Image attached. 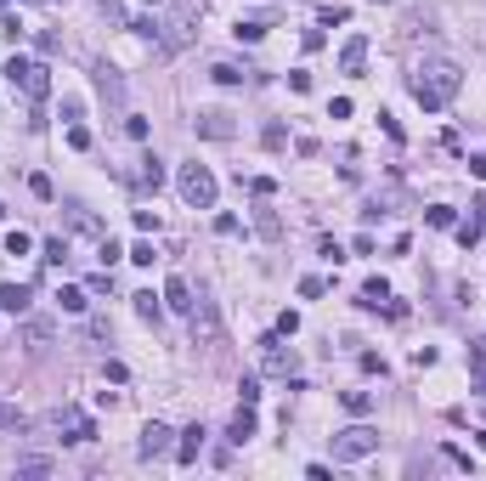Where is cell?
I'll return each instance as SVG.
<instances>
[{
  "label": "cell",
  "instance_id": "cell-22",
  "mask_svg": "<svg viewBox=\"0 0 486 481\" xmlns=\"http://www.w3.org/2000/svg\"><path fill=\"white\" fill-rule=\"evenodd\" d=\"M254 227H260V238H266V243H277V238H283V221H277L272 210H260V216H254Z\"/></svg>",
  "mask_w": 486,
  "mask_h": 481
},
{
  "label": "cell",
  "instance_id": "cell-9",
  "mask_svg": "<svg viewBox=\"0 0 486 481\" xmlns=\"http://www.w3.org/2000/svg\"><path fill=\"white\" fill-rule=\"evenodd\" d=\"M362 63H368V34H351L339 46V74H362Z\"/></svg>",
  "mask_w": 486,
  "mask_h": 481
},
{
  "label": "cell",
  "instance_id": "cell-20",
  "mask_svg": "<svg viewBox=\"0 0 486 481\" xmlns=\"http://www.w3.org/2000/svg\"><path fill=\"white\" fill-rule=\"evenodd\" d=\"M96 91H102V96H119V91H125L119 69H108V63H102V69H96Z\"/></svg>",
  "mask_w": 486,
  "mask_h": 481
},
{
  "label": "cell",
  "instance_id": "cell-3",
  "mask_svg": "<svg viewBox=\"0 0 486 481\" xmlns=\"http://www.w3.org/2000/svg\"><path fill=\"white\" fill-rule=\"evenodd\" d=\"M215 176L204 170V164H181V198L192 204V210H215Z\"/></svg>",
  "mask_w": 486,
  "mask_h": 481
},
{
  "label": "cell",
  "instance_id": "cell-2",
  "mask_svg": "<svg viewBox=\"0 0 486 481\" xmlns=\"http://www.w3.org/2000/svg\"><path fill=\"white\" fill-rule=\"evenodd\" d=\"M368 453H379V430H373V425H345V430L334 436V465H356V459H368Z\"/></svg>",
  "mask_w": 486,
  "mask_h": 481
},
{
  "label": "cell",
  "instance_id": "cell-11",
  "mask_svg": "<svg viewBox=\"0 0 486 481\" xmlns=\"http://www.w3.org/2000/svg\"><path fill=\"white\" fill-rule=\"evenodd\" d=\"M0 312L6 318H23L29 312V283H0Z\"/></svg>",
  "mask_w": 486,
  "mask_h": 481
},
{
  "label": "cell",
  "instance_id": "cell-12",
  "mask_svg": "<svg viewBox=\"0 0 486 481\" xmlns=\"http://www.w3.org/2000/svg\"><path fill=\"white\" fill-rule=\"evenodd\" d=\"M198 453H204V425L181 430V442H175V459H181V465H198Z\"/></svg>",
  "mask_w": 486,
  "mask_h": 481
},
{
  "label": "cell",
  "instance_id": "cell-7",
  "mask_svg": "<svg viewBox=\"0 0 486 481\" xmlns=\"http://www.w3.org/2000/svg\"><path fill=\"white\" fill-rule=\"evenodd\" d=\"M170 436H175V430L153 419V425L142 430V442H136V453H142V459H164V453H175V442H170Z\"/></svg>",
  "mask_w": 486,
  "mask_h": 481
},
{
  "label": "cell",
  "instance_id": "cell-23",
  "mask_svg": "<svg viewBox=\"0 0 486 481\" xmlns=\"http://www.w3.org/2000/svg\"><path fill=\"white\" fill-rule=\"evenodd\" d=\"M0 249H6V255H29V249H34V238L17 227V233H6V238H0Z\"/></svg>",
  "mask_w": 486,
  "mask_h": 481
},
{
  "label": "cell",
  "instance_id": "cell-26",
  "mask_svg": "<svg viewBox=\"0 0 486 481\" xmlns=\"http://www.w3.org/2000/svg\"><path fill=\"white\" fill-rule=\"evenodd\" d=\"M23 334L40 345V340H51V323H46V318H29V323H23Z\"/></svg>",
  "mask_w": 486,
  "mask_h": 481
},
{
  "label": "cell",
  "instance_id": "cell-32",
  "mask_svg": "<svg viewBox=\"0 0 486 481\" xmlns=\"http://www.w3.org/2000/svg\"><path fill=\"white\" fill-rule=\"evenodd\" d=\"M68 148H80V153L91 148V131H85V125H68Z\"/></svg>",
  "mask_w": 486,
  "mask_h": 481
},
{
  "label": "cell",
  "instance_id": "cell-15",
  "mask_svg": "<svg viewBox=\"0 0 486 481\" xmlns=\"http://www.w3.org/2000/svg\"><path fill=\"white\" fill-rule=\"evenodd\" d=\"M57 300H63V312L85 318V306H91V289H74V283H63V289H57Z\"/></svg>",
  "mask_w": 486,
  "mask_h": 481
},
{
  "label": "cell",
  "instance_id": "cell-1",
  "mask_svg": "<svg viewBox=\"0 0 486 481\" xmlns=\"http://www.w3.org/2000/svg\"><path fill=\"white\" fill-rule=\"evenodd\" d=\"M458 85H464V69L458 63H430V69H418L407 91H413V102L424 108V113H441L453 96H458Z\"/></svg>",
  "mask_w": 486,
  "mask_h": 481
},
{
  "label": "cell",
  "instance_id": "cell-29",
  "mask_svg": "<svg viewBox=\"0 0 486 481\" xmlns=\"http://www.w3.org/2000/svg\"><path fill=\"white\" fill-rule=\"evenodd\" d=\"M277 334L294 340V334H300V312H283V318H277Z\"/></svg>",
  "mask_w": 486,
  "mask_h": 481
},
{
  "label": "cell",
  "instance_id": "cell-33",
  "mask_svg": "<svg viewBox=\"0 0 486 481\" xmlns=\"http://www.w3.org/2000/svg\"><path fill=\"white\" fill-rule=\"evenodd\" d=\"M328 119H351V96H334L328 102Z\"/></svg>",
  "mask_w": 486,
  "mask_h": 481
},
{
  "label": "cell",
  "instance_id": "cell-36",
  "mask_svg": "<svg viewBox=\"0 0 486 481\" xmlns=\"http://www.w3.org/2000/svg\"><path fill=\"white\" fill-rule=\"evenodd\" d=\"M46 6H57V0H46Z\"/></svg>",
  "mask_w": 486,
  "mask_h": 481
},
{
  "label": "cell",
  "instance_id": "cell-27",
  "mask_svg": "<svg viewBox=\"0 0 486 481\" xmlns=\"http://www.w3.org/2000/svg\"><path fill=\"white\" fill-rule=\"evenodd\" d=\"M272 23H260V17H249V23H238V40H260Z\"/></svg>",
  "mask_w": 486,
  "mask_h": 481
},
{
  "label": "cell",
  "instance_id": "cell-14",
  "mask_svg": "<svg viewBox=\"0 0 486 481\" xmlns=\"http://www.w3.org/2000/svg\"><path fill=\"white\" fill-rule=\"evenodd\" d=\"M164 306H170V312H192V289H187V278H170V283H164Z\"/></svg>",
  "mask_w": 486,
  "mask_h": 481
},
{
  "label": "cell",
  "instance_id": "cell-16",
  "mask_svg": "<svg viewBox=\"0 0 486 481\" xmlns=\"http://www.w3.org/2000/svg\"><path fill=\"white\" fill-rule=\"evenodd\" d=\"M130 300H136V318H142V323H159L164 318V306H159L164 295H153V289H142V295H130Z\"/></svg>",
  "mask_w": 486,
  "mask_h": 481
},
{
  "label": "cell",
  "instance_id": "cell-4",
  "mask_svg": "<svg viewBox=\"0 0 486 481\" xmlns=\"http://www.w3.org/2000/svg\"><path fill=\"white\" fill-rule=\"evenodd\" d=\"M6 80L23 85L34 102H46V96H51V80H46V69H40V63H29V57H11V63H6Z\"/></svg>",
  "mask_w": 486,
  "mask_h": 481
},
{
  "label": "cell",
  "instance_id": "cell-38",
  "mask_svg": "<svg viewBox=\"0 0 486 481\" xmlns=\"http://www.w3.org/2000/svg\"><path fill=\"white\" fill-rule=\"evenodd\" d=\"M0 216H6V210H0Z\"/></svg>",
  "mask_w": 486,
  "mask_h": 481
},
{
  "label": "cell",
  "instance_id": "cell-17",
  "mask_svg": "<svg viewBox=\"0 0 486 481\" xmlns=\"http://www.w3.org/2000/svg\"><path fill=\"white\" fill-rule=\"evenodd\" d=\"M345 413H356V419H368V413H373V391H345Z\"/></svg>",
  "mask_w": 486,
  "mask_h": 481
},
{
  "label": "cell",
  "instance_id": "cell-24",
  "mask_svg": "<svg viewBox=\"0 0 486 481\" xmlns=\"http://www.w3.org/2000/svg\"><path fill=\"white\" fill-rule=\"evenodd\" d=\"M210 80H215V85H243V69H238V63H215Z\"/></svg>",
  "mask_w": 486,
  "mask_h": 481
},
{
  "label": "cell",
  "instance_id": "cell-30",
  "mask_svg": "<svg viewBox=\"0 0 486 481\" xmlns=\"http://www.w3.org/2000/svg\"><path fill=\"white\" fill-rule=\"evenodd\" d=\"M249 193H254V198H272V193H277V181H272V176H254V181H249Z\"/></svg>",
  "mask_w": 486,
  "mask_h": 481
},
{
  "label": "cell",
  "instance_id": "cell-19",
  "mask_svg": "<svg viewBox=\"0 0 486 481\" xmlns=\"http://www.w3.org/2000/svg\"><path fill=\"white\" fill-rule=\"evenodd\" d=\"M0 430H29V413L17 402H0Z\"/></svg>",
  "mask_w": 486,
  "mask_h": 481
},
{
  "label": "cell",
  "instance_id": "cell-28",
  "mask_svg": "<svg viewBox=\"0 0 486 481\" xmlns=\"http://www.w3.org/2000/svg\"><path fill=\"white\" fill-rule=\"evenodd\" d=\"M345 17H351L345 6H323V11H317V23H323V29H334V23H345Z\"/></svg>",
  "mask_w": 486,
  "mask_h": 481
},
{
  "label": "cell",
  "instance_id": "cell-10",
  "mask_svg": "<svg viewBox=\"0 0 486 481\" xmlns=\"http://www.w3.org/2000/svg\"><path fill=\"white\" fill-rule=\"evenodd\" d=\"M238 125H232V113H221V108H210V113H198V136H210V142H227Z\"/></svg>",
  "mask_w": 486,
  "mask_h": 481
},
{
  "label": "cell",
  "instance_id": "cell-21",
  "mask_svg": "<svg viewBox=\"0 0 486 481\" xmlns=\"http://www.w3.org/2000/svg\"><path fill=\"white\" fill-rule=\"evenodd\" d=\"M159 181H164V164H159V159H142V170H136V187H153V193H159Z\"/></svg>",
  "mask_w": 486,
  "mask_h": 481
},
{
  "label": "cell",
  "instance_id": "cell-34",
  "mask_svg": "<svg viewBox=\"0 0 486 481\" xmlns=\"http://www.w3.org/2000/svg\"><path fill=\"white\" fill-rule=\"evenodd\" d=\"M130 260H136V266H153V243L142 238V243H136V249H130Z\"/></svg>",
  "mask_w": 486,
  "mask_h": 481
},
{
  "label": "cell",
  "instance_id": "cell-35",
  "mask_svg": "<svg viewBox=\"0 0 486 481\" xmlns=\"http://www.w3.org/2000/svg\"><path fill=\"white\" fill-rule=\"evenodd\" d=\"M142 6H159V0H142Z\"/></svg>",
  "mask_w": 486,
  "mask_h": 481
},
{
  "label": "cell",
  "instance_id": "cell-18",
  "mask_svg": "<svg viewBox=\"0 0 486 481\" xmlns=\"http://www.w3.org/2000/svg\"><path fill=\"white\" fill-rule=\"evenodd\" d=\"M385 300H391V283L385 278H368L362 283V306H385Z\"/></svg>",
  "mask_w": 486,
  "mask_h": 481
},
{
  "label": "cell",
  "instance_id": "cell-5",
  "mask_svg": "<svg viewBox=\"0 0 486 481\" xmlns=\"http://www.w3.org/2000/svg\"><path fill=\"white\" fill-rule=\"evenodd\" d=\"M192 340H198V345H215V340H221V312H215V300H204V295L192 300Z\"/></svg>",
  "mask_w": 486,
  "mask_h": 481
},
{
  "label": "cell",
  "instance_id": "cell-31",
  "mask_svg": "<svg viewBox=\"0 0 486 481\" xmlns=\"http://www.w3.org/2000/svg\"><path fill=\"white\" fill-rule=\"evenodd\" d=\"M475 238H481V221H464V227H458V243H464V249H475Z\"/></svg>",
  "mask_w": 486,
  "mask_h": 481
},
{
  "label": "cell",
  "instance_id": "cell-13",
  "mask_svg": "<svg viewBox=\"0 0 486 481\" xmlns=\"http://www.w3.org/2000/svg\"><path fill=\"white\" fill-rule=\"evenodd\" d=\"M249 436H254V407H249V402H243V407H238V419H232V425H227V442H232V447H243V442H249Z\"/></svg>",
  "mask_w": 486,
  "mask_h": 481
},
{
  "label": "cell",
  "instance_id": "cell-25",
  "mask_svg": "<svg viewBox=\"0 0 486 481\" xmlns=\"http://www.w3.org/2000/svg\"><path fill=\"white\" fill-rule=\"evenodd\" d=\"M40 260H46V266H63V260H68V243H63V238H46V255H40Z\"/></svg>",
  "mask_w": 486,
  "mask_h": 481
},
{
  "label": "cell",
  "instance_id": "cell-6",
  "mask_svg": "<svg viewBox=\"0 0 486 481\" xmlns=\"http://www.w3.org/2000/svg\"><path fill=\"white\" fill-rule=\"evenodd\" d=\"M260 368L266 374H294V345H283V334L260 340Z\"/></svg>",
  "mask_w": 486,
  "mask_h": 481
},
{
  "label": "cell",
  "instance_id": "cell-37",
  "mask_svg": "<svg viewBox=\"0 0 486 481\" xmlns=\"http://www.w3.org/2000/svg\"><path fill=\"white\" fill-rule=\"evenodd\" d=\"M0 6H6V0H0Z\"/></svg>",
  "mask_w": 486,
  "mask_h": 481
},
{
  "label": "cell",
  "instance_id": "cell-8",
  "mask_svg": "<svg viewBox=\"0 0 486 481\" xmlns=\"http://www.w3.org/2000/svg\"><path fill=\"white\" fill-rule=\"evenodd\" d=\"M57 430H68L63 442H91V436H96L91 413H80V407H57Z\"/></svg>",
  "mask_w": 486,
  "mask_h": 481
}]
</instances>
